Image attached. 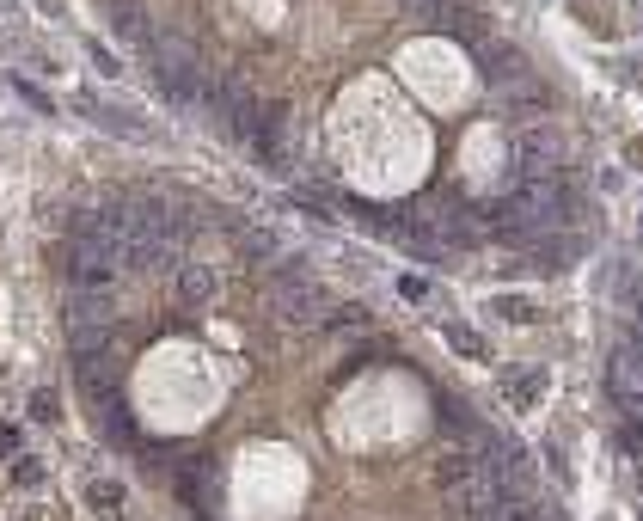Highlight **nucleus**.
<instances>
[{
  "mask_svg": "<svg viewBox=\"0 0 643 521\" xmlns=\"http://www.w3.org/2000/svg\"><path fill=\"white\" fill-rule=\"evenodd\" d=\"M484 74L490 80H521V56L515 50H484Z\"/></svg>",
  "mask_w": 643,
  "mask_h": 521,
  "instance_id": "4468645a",
  "label": "nucleus"
},
{
  "mask_svg": "<svg viewBox=\"0 0 643 521\" xmlns=\"http://www.w3.org/2000/svg\"><path fill=\"white\" fill-rule=\"evenodd\" d=\"M490 313H503L509 325H533V319H539V307H533L527 295H497V307H490Z\"/></svg>",
  "mask_w": 643,
  "mask_h": 521,
  "instance_id": "ddd939ff",
  "label": "nucleus"
},
{
  "mask_svg": "<svg viewBox=\"0 0 643 521\" xmlns=\"http://www.w3.org/2000/svg\"><path fill=\"white\" fill-rule=\"evenodd\" d=\"M637 301H643V295H637Z\"/></svg>",
  "mask_w": 643,
  "mask_h": 521,
  "instance_id": "412c9836",
  "label": "nucleus"
},
{
  "mask_svg": "<svg viewBox=\"0 0 643 521\" xmlns=\"http://www.w3.org/2000/svg\"><path fill=\"white\" fill-rule=\"evenodd\" d=\"M147 56H154V80L166 86V99L178 105H209L215 99V74L203 68V56L178 37H147Z\"/></svg>",
  "mask_w": 643,
  "mask_h": 521,
  "instance_id": "f257e3e1",
  "label": "nucleus"
},
{
  "mask_svg": "<svg viewBox=\"0 0 643 521\" xmlns=\"http://www.w3.org/2000/svg\"><path fill=\"white\" fill-rule=\"evenodd\" d=\"M117 270H123V258H117V252H105V246H92V240H74V246L62 252V276L74 282L80 295H111Z\"/></svg>",
  "mask_w": 643,
  "mask_h": 521,
  "instance_id": "7ed1b4c3",
  "label": "nucleus"
},
{
  "mask_svg": "<svg viewBox=\"0 0 643 521\" xmlns=\"http://www.w3.org/2000/svg\"><path fill=\"white\" fill-rule=\"evenodd\" d=\"M239 252L252 258V264H288V233H276V227H245V233H239Z\"/></svg>",
  "mask_w": 643,
  "mask_h": 521,
  "instance_id": "0eeeda50",
  "label": "nucleus"
},
{
  "mask_svg": "<svg viewBox=\"0 0 643 521\" xmlns=\"http://www.w3.org/2000/svg\"><path fill=\"white\" fill-rule=\"evenodd\" d=\"M405 13H411V19H429V25H448L454 0H405Z\"/></svg>",
  "mask_w": 643,
  "mask_h": 521,
  "instance_id": "2eb2a0df",
  "label": "nucleus"
},
{
  "mask_svg": "<svg viewBox=\"0 0 643 521\" xmlns=\"http://www.w3.org/2000/svg\"><path fill=\"white\" fill-rule=\"evenodd\" d=\"M607 387H613L631 411H643V344H637V338L613 350V362H607Z\"/></svg>",
  "mask_w": 643,
  "mask_h": 521,
  "instance_id": "39448f33",
  "label": "nucleus"
},
{
  "mask_svg": "<svg viewBox=\"0 0 643 521\" xmlns=\"http://www.w3.org/2000/svg\"><path fill=\"white\" fill-rule=\"evenodd\" d=\"M98 430H105L111 442H129V411H123V399H111V405H98Z\"/></svg>",
  "mask_w": 643,
  "mask_h": 521,
  "instance_id": "f8f14e48",
  "label": "nucleus"
},
{
  "mask_svg": "<svg viewBox=\"0 0 643 521\" xmlns=\"http://www.w3.org/2000/svg\"><path fill=\"white\" fill-rule=\"evenodd\" d=\"M637 233H643V221H637Z\"/></svg>",
  "mask_w": 643,
  "mask_h": 521,
  "instance_id": "aec40b11",
  "label": "nucleus"
},
{
  "mask_svg": "<svg viewBox=\"0 0 643 521\" xmlns=\"http://www.w3.org/2000/svg\"><path fill=\"white\" fill-rule=\"evenodd\" d=\"M631 338L643 344V301H637V319H631Z\"/></svg>",
  "mask_w": 643,
  "mask_h": 521,
  "instance_id": "a211bd4d",
  "label": "nucleus"
},
{
  "mask_svg": "<svg viewBox=\"0 0 643 521\" xmlns=\"http://www.w3.org/2000/svg\"><path fill=\"white\" fill-rule=\"evenodd\" d=\"M441 338H448V350H460L466 362H490V344L478 338L472 325H460V319H448V325H441Z\"/></svg>",
  "mask_w": 643,
  "mask_h": 521,
  "instance_id": "1a4fd4ad",
  "label": "nucleus"
},
{
  "mask_svg": "<svg viewBox=\"0 0 643 521\" xmlns=\"http://www.w3.org/2000/svg\"><path fill=\"white\" fill-rule=\"evenodd\" d=\"M221 295V276L209 264H178V301L184 307H209Z\"/></svg>",
  "mask_w": 643,
  "mask_h": 521,
  "instance_id": "423d86ee",
  "label": "nucleus"
},
{
  "mask_svg": "<svg viewBox=\"0 0 643 521\" xmlns=\"http://www.w3.org/2000/svg\"><path fill=\"white\" fill-rule=\"evenodd\" d=\"M31 417H37V423L56 417V393H31Z\"/></svg>",
  "mask_w": 643,
  "mask_h": 521,
  "instance_id": "f3484780",
  "label": "nucleus"
},
{
  "mask_svg": "<svg viewBox=\"0 0 643 521\" xmlns=\"http://www.w3.org/2000/svg\"><path fill=\"white\" fill-rule=\"evenodd\" d=\"M276 307L294 325H319V319H331V289L319 276H307L301 264H276Z\"/></svg>",
  "mask_w": 643,
  "mask_h": 521,
  "instance_id": "f03ea898",
  "label": "nucleus"
},
{
  "mask_svg": "<svg viewBox=\"0 0 643 521\" xmlns=\"http://www.w3.org/2000/svg\"><path fill=\"white\" fill-rule=\"evenodd\" d=\"M111 25H117L123 37H141V43H147V31H141V0H111Z\"/></svg>",
  "mask_w": 643,
  "mask_h": 521,
  "instance_id": "9b49d317",
  "label": "nucleus"
},
{
  "mask_svg": "<svg viewBox=\"0 0 643 521\" xmlns=\"http://www.w3.org/2000/svg\"><path fill=\"white\" fill-rule=\"evenodd\" d=\"M503 393H509V405H515V411H533V405H539V393H546V368H521V374H509Z\"/></svg>",
  "mask_w": 643,
  "mask_h": 521,
  "instance_id": "6e6552de",
  "label": "nucleus"
},
{
  "mask_svg": "<svg viewBox=\"0 0 643 521\" xmlns=\"http://www.w3.org/2000/svg\"><path fill=\"white\" fill-rule=\"evenodd\" d=\"M68 344L80 356L111 344V295H80L74 289V301H68Z\"/></svg>",
  "mask_w": 643,
  "mask_h": 521,
  "instance_id": "20e7f679",
  "label": "nucleus"
},
{
  "mask_svg": "<svg viewBox=\"0 0 643 521\" xmlns=\"http://www.w3.org/2000/svg\"><path fill=\"white\" fill-rule=\"evenodd\" d=\"M86 509H92L98 521H117V515H123V485L92 479V485H86Z\"/></svg>",
  "mask_w": 643,
  "mask_h": 521,
  "instance_id": "9d476101",
  "label": "nucleus"
},
{
  "mask_svg": "<svg viewBox=\"0 0 643 521\" xmlns=\"http://www.w3.org/2000/svg\"><path fill=\"white\" fill-rule=\"evenodd\" d=\"M25 521H62V515H49V509H25Z\"/></svg>",
  "mask_w": 643,
  "mask_h": 521,
  "instance_id": "6ab92c4d",
  "label": "nucleus"
},
{
  "mask_svg": "<svg viewBox=\"0 0 643 521\" xmlns=\"http://www.w3.org/2000/svg\"><path fill=\"white\" fill-rule=\"evenodd\" d=\"M625 454H631V460H643V417H637V411L625 417Z\"/></svg>",
  "mask_w": 643,
  "mask_h": 521,
  "instance_id": "dca6fc26",
  "label": "nucleus"
}]
</instances>
